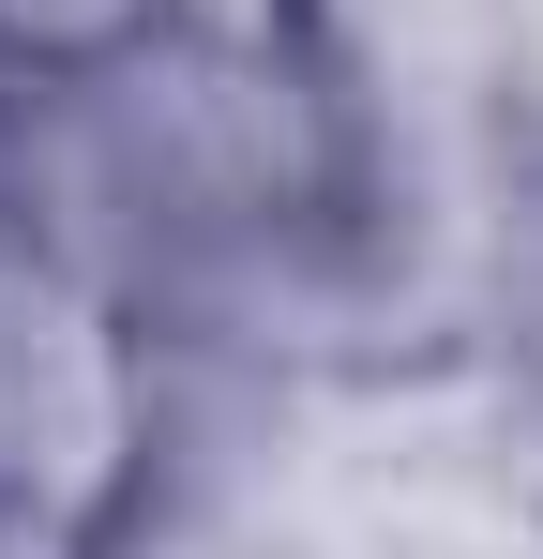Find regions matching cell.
<instances>
[{
    "instance_id": "6da1fadb",
    "label": "cell",
    "mask_w": 543,
    "mask_h": 559,
    "mask_svg": "<svg viewBox=\"0 0 543 559\" xmlns=\"http://www.w3.org/2000/svg\"><path fill=\"white\" fill-rule=\"evenodd\" d=\"M181 31H196V0H0V92L76 106L136 61H167Z\"/></svg>"
},
{
    "instance_id": "3957f363",
    "label": "cell",
    "mask_w": 543,
    "mask_h": 559,
    "mask_svg": "<svg viewBox=\"0 0 543 559\" xmlns=\"http://www.w3.org/2000/svg\"><path fill=\"white\" fill-rule=\"evenodd\" d=\"M31 242V92H0V258Z\"/></svg>"
},
{
    "instance_id": "7a4b0ae2",
    "label": "cell",
    "mask_w": 543,
    "mask_h": 559,
    "mask_svg": "<svg viewBox=\"0 0 543 559\" xmlns=\"http://www.w3.org/2000/svg\"><path fill=\"white\" fill-rule=\"evenodd\" d=\"M0 559H90V514H61V499H0Z\"/></svg>"
}]
</instances>
